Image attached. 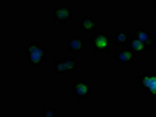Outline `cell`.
I'll return each instance as SVG.
<instances>
[{
    "label": "cell",
    "instance_id": "cell-1",
    "mask_svg": "<svg viewBox=\"0 0 156 117\" xmlns=\"http://www.w3.org/2000/svg\"><path fill=\"white\" fill-rule=\"evenodd\" d=\"M26 60L32 68H42L47 61L46 48L39 42H31L25 45Z\"/></svg>",
    "mask_w": 156,
    "mask_h": 117
},
{
    "label": "cell",
    "instance_id": "cell-2",
    "mask_svg": "<svg viewBox=\"0 0 156 117\" xmlns=\"http://www.w3.org/2000/svg\"><path fill=\"white\" fill-rule=\"evenodd\" d=\"M113 39L108 31H95L90 37V44L94 53H108L112 48Z\"/></svg>",
    "mask_w": 156,
    "mask_h": 117
},
{
    "label": "cell",
    "instance_id": "cell-3",
    "mask_svg": "<svg viewBox=\"0 0 156 117\" xmlns=\"http://www.w3.org/2000/svg\"><path fill=\"white\" fill-rule=\"evenodd\" d=\"M137 86L143 89L150 99L156 100V70L142 72L137 77Z\"/></svg>",
    "mask_w": 156,
    "mask_h": 117
},
{
    "label": "cell",
    "instance_id": "cell-4",
    "mask_svg": "<svg viewBox=\"0 0 156 117\" xmlns=\"http://www.w3.org/2000/svg\"><path fill=\"white\" fill-rule=\"evenodd\" d=\"M71 92L75 100H87L92 95L93 88L90 81L86 79H78L71 84Z\"/></svg>",
    "mask_w": 156,
    "mask_h": 117
},
{
    "label": "cell",
    "instance_id": "cell-5",
    "mask_svg": "<svg viewBox=\"0 0 156 117\" xmlns=\"http://www.w3.org/2000/svg\"><path fill=\"white\" fill-rule=\"evenodd\" d=\"M73 10L68 5L54 6L53 10V19L58 24H66L72 19Z\"/></svg>",
    "mask_w": 156,
    "mask_h": 117
},
{
    "label": "cell",
    "instance_id": "cell-6",
    "mask_svg": "<svg viewBox=\"0 0 156 117\" xmlns=\"http://www.w3.org/2000/svg\"><path fill=\"white\" fill-rule=\"evenodd\" d=\"M134 36L143 42L145 45H147L151 50H152L156 45V36L146 28L140 27L136 28L134 31Z\"/></svg>",
    "mask_w": 156,
    "mask_h": 117
},
{
    "label": "cell",
    "instance_id": "cell-7",
    "mask_svg": "<svg viewBox=\"0 0 156 117\" xmlns=\"http://www.w3.org/2000/svg\"><path fill=\"white\" fill-rule=\"evenodd\" d=\"M136 55L128 48H119L115 52V60L119 64H133Z\"/></svg>",
    "mask_w": 156,
    "mask_h": 117
},
{
    "label": "cell",
    "instance_id": "cell-8",
    "mask_svg": "<svg viewBox=\"0 0 156 117\" xmlns=\"http://www.w3.org/2000/svg\"><path fill=\"white\" fill-rule=\"evenodd\" d=\"M87 48V45L82 36L73 35L68 38V51L71 53L83 52Z\"/></svg>",
    "mask_w": 156,
    "mask_h": 117
},
{
    "label": "cell",
    "instance_id": "cell-9",
    "mask_svg": "<svg viewBox=\"0 0 156 117\" xmlns=\"http://www.w3.org/2000/svg\"><path fill=\"white\" fill-rule=\"evenodd\" d=\"M126 47L133 52L135 53L136 55H143L144 53H147L151 51V49L147 45H145L143 42L138 40L135 36H132L130 41L127 44Z\"/></svg>",
    "mask_w": 156,
    "mask_h": 117
},
{
    "label": "cell",
    "instance_id": "cell-10",
    "mask_svg": "<svg viewBox=\"0 0 156 117\" xmlns=\"http://www.w3.org/2000/svg\"><path fill=\"white\" fill-rule=\"evenodd\" d=\"M132 38L130 32L127 31H119L115 32L113 35V42L116 46H126Z\"/></svg>",
    "mask_w": 156,
    "mask_h": 117
},
{
    "label": "cell",
    "instance_id": "cell-11",
    "mask_svg": "<svg viewBox=\"0 0 156 117\" xmlns=\"http://www.w3.org/2000/svg\"><path fill=\"white\" fill-rule=\"evenodd\" d=\"M98 27V22L92 17H83L79 23V29L81 31H94Z\"/></svg>",
    "mask_w": 156,
    "mask_h": 117
},
{
    "label": "cell",
    "instance_id": "cell-12",
    "mask_svg": "<svg viewBox=\"0 0 156 117\" xmlns=\"http://www.w3.org/2000/svg\"><path fill=\"white\" fill-rule=\"evenodd\" d=\"M65 66H66L67 70H68V74L69 73H75V70L79 67L81 63L76 61L75 57H70V56H64L63 59Z\"/></svg>",
    "mask_w": 156,
    "mask_h": 117
},
{
    "label": "cell",
    "instance_id": "cell-13",
    "mask_svg": "<svg viewBox=\"0 0 156 117\" xmlns=\"http://www.w3.org/2000/svg\"><path fill=\"white\" fill-rule=\"evenodd\" d=\"M53 70V73H55L56 75H66V74H68V70H67L65 63H64L63 59L54 60Z\"/></svg>",
    "mask_w": 156,
    "mask_h": 117
},
{
    "label": "cell",
    "instance_id": "cell-14",
    "mask_svg": "<svg viewBox=\"0 0 156 117\" xmlns=\"http://www.w3.org/2000/svg\"><path fill=\"white\" fill-rule=\"evenodd\" d=\"M42 117H57L58 111L53 106L50 107H45L42 110Z\"/></svg>",
    "mask_w": 156,
    "mask_h": 117
},
{
    "label": "cell",
    "instance_id": "cell-15",
    "mask_svg": "<svg viewBox=\"0 0 156 117\" xmlns=\"http://www.w3.org/2000/svg\"><path fill=\"white\" fill-rule=\"evenodd\" d=\"M151 8L154 10L156 13V0H153L151 1Z\"/></svg>",
    "mask_w": 156,
    "mask_h": 117
},
{
    "label": "cell",
    "instance_id": "cell-16",
    "mask_svg": "<svg viewBox=\"0 0 156 117\" xmlns=\"http://www.w3.org/2000/svg\"><path fill=\"white\" fill-rule=\"evenodd\" d=\"M155 26H156V20H155Z\"/></svg>",
    "mask_w": 156,
    "mask_h": 117
}]
</instances>
